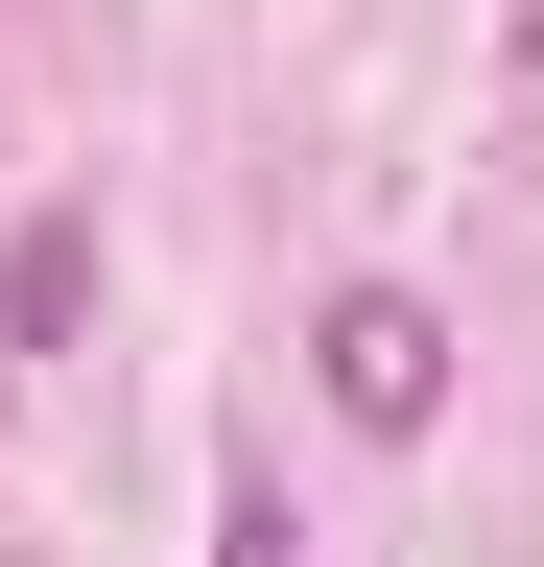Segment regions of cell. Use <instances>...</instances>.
<instances>
[{
    "instance_id": "cell-1",
    "label": "cell",
    "mask_w": 544,
    "mask_h": 567,
    "mask_svg": "<svg viewBox=\"0 0 544 567\" xmlns=\"http://www.w3.org/2000/svg\"><path fill=\"white\" fill-rule=\"evenodd\" d=\"M308 379H331V425L427 450V425H450V308H427V284H331V308H308Z\"/></svg>"
},
{
    "instance_id": "cell-2",
    "label": "cell",
    "mask_w": 544,
    "mask_h": 567,
    "mask_svg": "<svg viewBox=\"0 0 544 567\" xmlns=\"http://www.w3.org/2000/svg\"><path fill=\"white\" fill-rule=\"evenodd\" d=\"M95 308V213H24V237H0V354H48Z\"/></svg>"
},
{
    "instance_id": "cell-3",
    "label": "cell",
    "mask_w": 544,
    "mask_h": 567,
    "mask_svg": "<svg viewBox=\"0 0 544 567\" xmlns=\"http://www.w3.org/2000/svg\"><path fill=\"white\" fill-rule=\"evenodd\" d=\"M214 567H285V496H237V520H214Z\"/></svg>"
},
{
    "instance_id": "cell-4",
    "label": "cell",
    "mask_w": 544,
    "mask_h": 567,
    "mask_svg": "<svg viewBox=\"0 0 544 567\" xmlns=\"http://www.w3.org/2000/svg\"><path fill=\"white\" fill-rule=\"evenodd\" d=\"M0 379H24V354H0Z\"/></svg>"
}]
</instances>
